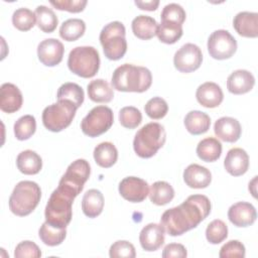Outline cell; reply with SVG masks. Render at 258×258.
Instances as JSON below:
<instances>
[{"label":"cell","mask_w":258,"mask_h":258,"mask_svg":"<svg viewBox=\"0 0 258 258\" xmlns=\"http://www.w3.org/2000/svg\"><path fill=\"white\" fill-rule=\"evenodd\" d=\"M113 122V111L107 106H97L84 117L81 122V129L85 135L97 137L107 132Z\"/></svg>","instance_id":"9"},{"label":"cell","mask_w":258,"mask_h":258,"mask_svg":"<svg viewBox=\"0 0 258 258\" xmlns=\"http://www.w3.org/2000/svg\"><path fill=\"white\" fill-rule=\"evenodd\" d=\"M185 129L192 135H200L206 133L211 126L210 116L202 111L194 110L188 112L184 117Z\"/></svg>","instance_id":"24"},{"label":"cell","mask_w":258,"mask_h":258,"mask_svg":"<svg viewBox=\"0 0 258 258\" xmlns=\"http://www.w3.org/2000/svg\"><path fill=\"white\" fill-rule=\"evenodd\" d=\"M203 61L201 48L195 43H185L176 50L173 56V64L180 73H191L198 70Z\"/></svg>","instance_id":"12"},{"label":"cell","mask_w":258,"mask_h":258,"mask_svg":"<svg viewBox=\"0 0 258 258\" xmlns=\"http://www.w3.org/2000/svg\"><path fill=\"white\" fill-rule=\"evenodd\" d=\"M35 13L25 7L16 9L12 14V23L14 27L21 31H27L31 29L35 24Z\"/></svg>","instance_id":"38"},{"label":"cell","mask_w":258,"mask_h":258,"mask_svg":"<svg viewBox=\"0 0 258 258\" xmlns=\"http://www.w3.org/2000/svg\"><path fill=\"white\" fill-rule=\"evenodd\" d=\"M166 140L164 127L156 122H150L141 127L135 134L133 148L141 158H150L160 149Z\"/></svg>","instance_id":"5"},{"label":"cell","mask_w":258,"mask_h":258,"mask_svg":"<svg viewBox=\"0 0 258 258\" xmlns=\"http://www.w3.org/2000/svg\"><path fill=\"white\" fill-rule=\"evenodd\" d=\"M196 98L202 106L206 108H216L223 102L224 94L218 84L206 82L198 87Z\"/></svg>","instance_id":"18"},{"label":"cell","mask_w":258,"mask_h":258,"mask_svg":"<svg viewBox=\"0 0 258 258\" xmlns=\"http://www.w3.org/2000/svg\"><path fill=\"white\" fill-rule=\"evenodd\" d=\"M23 103V97L17 86L4 83L0 87V109L8 114L18 111Z\"/></svg>","instance_id":"17"},{"label":"cell","mask_w":258,"mask_h":258,"mask_svg":"<svg viewBox=\"0 0 258 258\" xmlns=\"http://www.w3.org/2000/svg\"><path fill=\"white\" fill-rule=\"evenodd\" d=\"M119 192L131 203H141L149 194V187L146 180L136 176H127L120 181Z\"/></svg>","instance_id":"13"},{"label":"cell","mask_w":258,"mask_h":258,"mask_svg":"<svg viewBox=\"0 0 258 258\" xmlns=\"http://www.w3.org/2000/svg\"><path fill=\"white\" fill-rule=\"evenodd\" d=\"M90 173L91 167L89 162L83 158L77 159L68 166L67 171L58 182V187L77 197L83 190L84 184L90 177Z\"/></svg>","instance_id":"10"},{"label":"cell","mask_w":258,"mask_h":258,"mask_svg":"<svg viewBox=\"0 0 258 258\" xmlns=\"http://www.w3.org/2000/svg\"><path fill=\"white\" fill-rule=\"evenodd\" d=\"M38 235L40 240L47 246H57L61 244L67 236V230L55 228L46 221L40 226Z\"/></svg>","instance_id":"36"},{"label":"cell","mask_w":258,"mask_h":258,"mask_svg":"<svg viewBox=\"0 0 258 258\" xmlns=\"http://www.w3.org/2000/svg\"><path fill=\"white\" fill-rule=\"evenodd\" d=\"M214 132L218 138L225 142H236L242 132L239 121L232 117H221L215 122Z\"/></svg>","instance_id":"20"},{"label":"cell","mask_w":258,"mask_h":258,"mask_svg":"<svg viewBox=\"0 0 258 258\" xmlns=\"http://www.w3.org/2000/svg\"><path fill=\"white\" fill-rule=\"evenodd\" d=\"M111 83L113 89L120 92L143 93L150 88L152 75L145 67L124 63L115 69Z\"/></svg>","instance_id":"2"},{"label":"cell","mask_w":258,"mask_h":258,"mask_svg":"<svg viewBox=\"0 0 258 258\" xmlns=\"http://www.w3.org/2000/svg\"><path fill=\"white\" fill-rule=\"evenodd\" d=\"M41 256V251L39 247L32 241H22L20 242L15 250V258H39Z\"/></svg>","instance_id":"45"},{"label":"cell","mask_w":258,"mask_h":258,"mask_svg":"<svg viewBox=\"0 0 258 258\" xmlns=\"http://www.w3.org/2000/svg\"><path fill=\"white\" fill-rule=\"evenodd\" d=\"M183 180L191 188H205L212 181V173L207 167L192 163L184 169Z\"/></svg>","instance_id":"23"},{"label":"cell","mask_w":258,"mask_h":258,"mask_svg":"<svg viewBox=\"0 0 258 258\" xmlns=\"http://www.w3.org/2000/svg\"><path fill=\"white\" fill-rule=\"evenodd\" d=\"M109 256L111 258H134L136 256V252L133 244L125 240H119L111 245Z\"/></svg>","instance_id":"43"},{"label":"cell","mask_w":258,"mask_h":258,"mask_svg":"<svg viewBox=\"0 0 258 258\" xmlns=\"http://www.w3.org/2000/svg\"><path fill=\"white\" fill-rule=\"evenodd\" d=\"M68 67L79 77L93 78L100 68L99 52L93 46H77L70 51Z\"/></svg>","instance_id":"7"},{"label":"cell","mask_w":258,"mask_h":258,"mask_svg":"<svg viewBox=\"0 0 258 258\" xmlns=\"http://www.w3.org/2000/svg\"><path fill=\"white\" fill-rule=\"evenodd\" d=\"M49 3L58 10H66L73 13L81 12L87 5V0H56L49 1Z\"/></svg>","instance_id":"46"},{"label":"cell","mask_w":258,"mask_h":258,"mask_svg":"<svg viewBox=\"0 0 258 258\" xmlns=\"http://www.w3.org/2000/svg\"><path fill=\"white\" fill-rule=\"evenodd\" d=\"M144 110L149 118L158 120L167 114L168 105L166 101L161 97H153L147 101Z\"/></svg>","instance_id":"41"},{"label":"cell","mask_w":258,"mask_h":258,"mask_svg":"<svg viewBox=\"0 0 258 258\" xmlns=\"http://www.w3.org/2000/svg\"><path fill=\"white\" fill-rule=\"evenodd\" d=\"M156 35L163 43H175L182 35V25L170 21H161L157 26Z\"/></svg>","instance_id":"34"},{"label":"cell","mask_w":258,"mask_h":258,"mask_svg":"<svg viewBox=\"0 0 258 258\" xmlns=\"http://www.w3.org/2000/svg\"><path fill=\"white\" fill-rule=\"evenodd\" d=\"M246 255L245 246L238 240H231L220 249L221 258H244Z\"/></svg>","instance_id":"44"},{"label":"cell","mask_w":258,"mask_h":258,"mask_svg":"<svg viewBox=\"0 0 258 258\" xmlns=\"http://www.w3.org/2000/svg\"><path fill=\"white\" fill-rule=\"evenodd\" d=\"M56 98L57 100L71 101L77 108H79L82 106L84 102L85 94L82 87L79 86L78 84L64 83L58 88Z\"/></svg>","instance_id":"35"},{"label":"cell","mask_w":258,"mask_h":258,"mask_svg":"<svg viewBox=\"0 0 258 258\" xmlns=\"http://www.w3.org/2000/svg\"><path fill=\"white\" fill-rule=\"evenodd\" d=\"M118 158V150L112 142H101L94 149V159L96 163L104 168L113 166Z\"/></svg>","instance_id":"29"},{"label":"cell","mask_w":258,"mask_h":258,"mask_svg":"<svg viewBox=\"0 0 258 258\" xmlns=\"http://www.w3.org/2000/svg\"><path fill=\"white\" fill-rule=\"evenodd\" d=\"M157 26L158 24L153 17L142 14L136 16L131 23V28L134 35L143 40L150 39L156 35Z\"/></svg>","instance_id":"26"},{"label":"cell","mask_w":258,"mask_h":258,"mask_svg":"<svg viewBox=\"0 0 258 258\" xmlns=\"http://www.w3.org/2000/svg\"><path fill=\"white\" fill-rule=\"evenodd\" d=\"M224 166L228 173L233 176H239L244 174L249 167V156L247 152L240 148L235 147L228 151L225 160Z\"/></svg>","instance_id":"19"},{"label":"cell","mask_w":258,"mask_h":258,"mask_svg":"<svg viewBox=\"0 0 258 258\" xmlns=\"http://www.w3.org/2000/svg\"><path fill=\"white\" fill-rule=\"evenodd\" d=\"M77 107L68 100H57L42 111V123L51 132H59L71 125L75 118Z\"/></svg>","instance_id":"8"},{"label":"cell","mask_w":258,"mask_h":258,"mask_svg":"<svg viewBox=\"0 0 258 258\" xmlns=\"http://www.w3.org/2000/svg\"><path fill=\"white\" fill-rule=\"evenodd\" d=\"M208 51L215 59L230 58L237 50V40L225 29L215 30L208 39Z\"/></svg>","instance_id":"11"},{"label":"cell","mask_w":258,"mask_h":258,"mask_svg":"<svg viewBox=\"0 0 258 258\" xmlns=\"http://www.w3.org/2000/svg\"><path fill=\"white\" fill-rule=\"evenodd\" d=\"M87 91L89 98L96 103H109L114 97L113 89L103 79H97L89 83Z\"/></svg>","instance_id":"30"},{"label":"cell","mask_w":258,"mask_h":258,"mask_svg":"<svg viewBox=\"0 0 258 258\" xmlns=\"http://www.w3.org/2000/svg\"><path fill=\"white\" fill-rule=\"evenodd\" d=\"M186 17L185 11L181 5L177 3H169L165 5L161 11V21H170L182 25Z\"/></svg>","instance_id":"42"},{"label":"cell","mask_w":258,"mask_h":258,"mask_svg":"<svg viewBox=\"0 0 258 258\" xmlns=\"http://www.w3.org/2000/svg\"><path fill=\"white\" fill-rule=\"evenodd\" d=\"M74 200L75 197L72 194L57 186L46 204L45 221L55 228L66 229L72 220Z\"/></svg>","instance_id":"3"},{"label":"cell","mask_w":258,"mask_h":258,"mask_svg":"<svg viewBox=\"0 0 258 258\" xmlns=\"http://www.w3.org/2000/svg\"><path fill=\"white\" fill-rule=\"evenodd\" d=\"M150 202L157 206H164L174 198L173 187L166 181L158 180L152 183L149 191Z\"/></svg>","instance_id":"31"},{"label":"cell","mask_w":258,"mask_h":258,"mask_svg":"<svg viewBox=\"0 0 258 258\" xmlns=\"http://www.w3.org/2000/svg\"><path fill=\"white\" fill-rule=\"evenodd\" d=\"M120 124L127 129L136 128L142 121V114L136 107H123L119 112Z\"/></svg>","instance_id":"40"},{"label":"cell","mask_w":258,"mask_h":258,"mask_svg":"<svg viewBox=\"0 0 258 258\" xmlns=\"http://www.w3.org/2000/svg\"><path fill=\"white\" fill-rule=\"evenodd\" d=\"M86 30V23L80 18H70L62 22L59 27V35L67 41L79 39Z\"/></svg>","instance_id":"33"},{"label":"cell","mask_w":258,"mask_h":258,"mask_svg":"<svg viewBox=\"0 0 258 258\" xmlns=\"http://www.w3.org/2000/svg\"><path fill=\"white\" fill-rule=\"evenodd\" d=\"M135 5L141 9V10H147V11H154L157 9L158 5H159V1L158 0H150V1H140V0H136Z\"/></svg>","instance_id":"48"},{"label":"cell","mask_w":258,"mask_h":258,"mask_svg":"<svg viewBox=\"0 0 258 258\" xmlns=\"http://www.w3.org/2000/svg\"><path fill=\"white\" fill-rule=\"evenodd\" d=\"M255 78L247 70H236L227 79V89L234 95L246 94L253 89Z\"/></svg>","instance_id":"22"},{"label":"cell","mask_w":258,"mask_h":258,"mask_svg":"<svg viewBox=\"0 0 258 258\" xmlns=\"http://www.w3.org/2000/svg\"><path fill=\"white\" fill-rule=\"evenodd\" d=\"M36 16V23L40 30L45 33H50L55 30L58 19L52 9L45 5H38L34 11Z\"/></svg>","instance_id":"32"},{"label":"cell","mask_w":258,"mask_h":258,"mask_svg":"<svg viewBox=\"0 0 258 258\" xmlns=\"http://www.w3.org/2000/svg\"><path fill=\"white\" fill-rule=\"evenodd\" d=\"M187 256L185 247L179 243H170L166 245L162 251L163 258H184Z\"/></svg>","instance_id":"47"},{"label":"cell","mask_w":258,"mask_h":258,"mask_svg":"<svg viewBox=\"0 0 258 258\" xmlns=\"http://www.w3.org/2000/svg\"><path fill=\"white\" fill-rule=\"evenodd\" d=\"M104 208L103 194L96 188H91L86 191L82 200V210L89 218L98 217Z\"/></svg>","instance_id":"27"},{"label":"cell","mask_w":258,"mask_h":258,"mask_svg":"<svg viewBox=\"0 0 258 258\" xmlns=\"http://www.w3.org/2000/svg\"><path fill=\"white\" fill-rule=\"evenodd\" d=\"M14 135L16 139L23 141L29 139L36 130V121L32 115L21 116L14 123Z\"/></svg>","instance_id":"37"},{"label":"cell","mask_w":258,"mask_h":258,"mask_svg":"<svg viewBox=\"0 0 258 258\" xmlns=\"http://www.w3.org/2000/svg\"><path fill=\"white\" fill-rule=\"evenodd\" d=\"M228 237L227 225L219 219L212 221L206 229V238L211 244H220Z\"/></svg>","instance_id":"39"},{"label":"cell","mask_w":258,"mask_h":258,"mask_svg":"<svg viewBox=\"0 0 258 258\" xmlns=\"http://www.w3.org/2000/svg\"><path fill=\"white\" fill-rule=\"evenodd\" d=\"M233 26L239 35L244 37L258 36V13L241 11L234 16Z\"/></svg>","instance_id":"21"},{"label":"cell","mask_w":258,"mask_h":258,"mask_svg":"<svg viewBox=\"0 0 258 258\" xmlns=\"http://www.w3.org/2000/svg\"><path fill=\"white\" fill-rule=\"evenodd\" d=\"M165 230L161 224L150 223L142 228L139 242L143 250L152 252L158 250L164 243Z\"/></svg>","instance_id":"15"},{"label":"cell","mask_w":258,"mask_h":258,"mask_svg":"<svg viewBox=\"0 0 258 258\" xmlns=\"http://www.w3.org/2000/svg\"><path fill=\"white\" fill-rule=\"evenodd\" d=\"M211 202L204 195H191L179 206L166 210L160 224L170 236H180L196 228L211 213Z\"/></svg>","instance_id":"1"},{"label":"cell","mask_w":258,"mask_h":258,"mask_svg":"<svg viewBox=\"0 0 258 258\" xmlns=\"http://www.w3.org/2000/svg\"><path fill=\"white\" fill-rule=\"evenodd\" d=\"M256 181H257V176H254V178L249 182V190L252 192L253 197L256 198Z\"/></svg>","instance_id":"49"},{"label":"cell","mask_w":258,"mask_h":258,"mask_svg":"<svg viewBox=\"0 0 258 258\" xmlns=\"http://www.w3.org/2000/svg\"><path fill=\"white\" fill-rule=\"evenodd\" d=\"M125 34V26L120 21H112L102 28L99 39L108 59L118 60L124 56L127 51Z\"/></svg>","instance_id":"6"},{"label":"cell","mask_w":258,"mask_h":258,"mask_svg":"<svg viewBox=\"0 0 258 258\" xmlns=\"http://www.w3.org/2000/svg\"><path fill=\"white\" fill-rule=\"evenodd\" d=\"M16 165L19 171L24 174H36L42 168V159L35 151L27 149L18 154Z\"/></svg>","instance_id":"25"},{"label":"cell","mask_w":258,"mask_h":258,"mask_svg":"<svg viewBox=\"0 0 258 258\" xmlns=\"http://www.w3.org/2000/svg\"><path fill=\"white\" fill-rule=\"evenodd\" d=\"M41 198L39 185L32 180L19 181L13 188L9 198L10 211L19 217L31 214Z\"/></svg>","instance_id":"4"},{"label":"cell","mask_w":258,"mask_h":258,"mask_svg":"<svg viewBox=\"0 0 258 258\" xmlns=\"http://www.w3.org/2000/svg\"><path fill=\"white\" fill-rule=\"evenodd\" d=\"M64 52L63 44L56 38H46L37 46V56L40 62L46 67H54L62 60Z\"/></svg>","instance_id":"14"},{"label":"cell","mask_w":258,"mask_h":258,"mask_svg":"<svg viewBox=\"0 0 258 258\" xmlns=\"http://www.w3.org/2000/svg\"><path fill=\"white\" fill-rule=\"evenodd\" d=\"M196 151L203 161L214 162L222 154V143L215 137H207L199 142Z\"/></svg>","instance_id":"28"},{"label":"cell","mask_w":258,"mask_h":258,"mask_svg":"<svg viewBox=\"0 0 258 258\" xmlns=\"http://www.w3.org/2000/svg\"><path fill=\"white\" fill-rule=\"evenodd\" d=\"M228 218L236 227H248L256 221L257 213L252 204L238 202L229 208Z\"/></svg>","instance_id":"16"}]
</instances>
